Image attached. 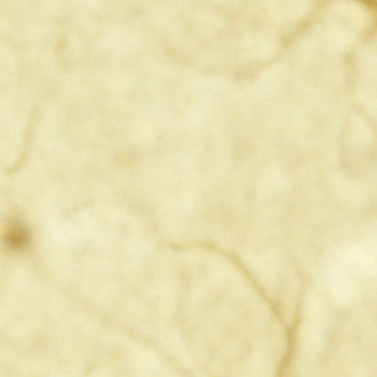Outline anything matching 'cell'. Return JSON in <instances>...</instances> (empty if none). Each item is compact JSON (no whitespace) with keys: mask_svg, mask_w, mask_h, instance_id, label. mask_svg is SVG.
Segmentation results:
<instances>
[{"mask_svg":"<svg viewBox=\"0 0 377 377\" xmlns=\"http://www.w3.org/2000/svg\"><path fill=\"white\" fill-rule=\"evenodd\" d=\"M4 243L13 250H23L29 244L30 233L27 228L20 223H12L4 233Z\"/></svg>","mask_w":377,"mask_h":377,"instance_id":"cell-1","label":"cell"}]
</instances>
